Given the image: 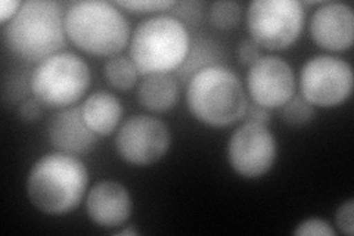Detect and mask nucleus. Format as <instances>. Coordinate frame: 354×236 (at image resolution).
<instances>
[{
  "mask_svg": "<svg viewBox=\"0 0 354 236\" xmlns=\"http://www.w3.org/2000/svg\"><path fill=\"white\" fill-rule=\"evenodd\" d=\"M179 99V86L170 74L147 75L139 84L138 102L151 112H167Z\"/></svg>",
  "mask_w": 354,
  "mask_h": 236,
  "instance_id": "dca6fc26",
  "label": "nucleus"
},
{
  "mask_svg": "<svg viewBox=\"0 0 354 236\" xmlns=\"http://www.w3.org/2000/svg\"><path fill=\"white\" fill-rule=\"evenodd\" d=\"M300 86L301 96L312 105L337 107L353 92L351 65L337 56H315L303 65Z\"/></svg>",
  "mask_w": 354,
  "mask_h": 236,
  "instance_id": "6e6552de",
  "label": "nucleus"
},
{
  "mask_svg": "<svg viewBox=\"0 0 354 236\" xmlns=\"http://www.w3.org/2000/svg\"><path fill=\"white\" fill-rule=\"evenodd\" d=\"M65 14L58 2L28 0L3 28L8 48L19 58L43 62L65 46Z\"/></svg>",
  "mask_w": 354,
  "mask_h": 236,
  "instance_id": "f03ea898",
  "label": "nucleus"
},
{
  "mask_svg": "<svg viewBox=\"0 0 354 236\" xmlns=\"http://www.w3.org/2000/svg\"><path fill=\"white\" fill-rule=\"evenodd\" d=\"M21 6L22 3L18 0H3V2H0V22L12 19Z\"/></svg>",
  "mask_w": 354,
  "mask_h": 236,
  "instance_id": "cd10ccee",
  "label": "nucleus"
},
{
  "mask_svg": "<svg viewBox=\"0 0 354 236\" xmlns=\"http://www.w3.org/2000/svg\"><path fill=\"white\" fill-rule=\"evenodd\" d=\"M220 60L221 52L214 42L207 39H198L195 43L191 44L185 62L177 70V75H179L180 80L189 82L198 71L207 69V66L217 65L216 62Z\"/></svg>",
  "mask_w": 354,
  "mask_h": 236,
  "instance_id": "f3484780",
  "label": "nucleus"
},
{
  "mask_svg": "<svg viewBox=\"0 0 354 236\" xmlns=\"http://www.w3.org/2000/svg\"><path fill=\"white\" fill-rule=\"evenodd\" d=\"M304 6L298 0H256L248 6L247 28L260 48L281 51L300 37Z\"/></svg>",
  "mask_w": 354,
  "mask_h": 236,
  "instance_id": "0eeeda50",
  "label": "nucleus"
},
{
  "mask_svg": "<svg viewBox=\"0 0 354 236\" xmlns=\"http://www.w3.org/2000/svg\"><path fill=\"white\" fill-rule=\"evenodd\" d=\"M248 116V120L247 121H254V122H260V125H264L268 126L270 122V109L264 108L261 105H257V104H252V105H248L247 108V114Z\"/></svg>",
  "mask_w": 354,
  "mask_h": 236,
  "instance_id": "bb28decb",
  "label": "nucleus"
},
{
  "mask_svg": "<svg viewBox=\"0 0 354 236\" xmlns=\"http://www.w3.org/2000/svg\"><path fill=\"white\" fill-rule=\"evenodd\" d=\"M196 2H185V3H176L177 12H176V18L179 19L182 24L183 22H191L192 26H196L199 21L203 19V9L192 10L195 8Z\"/></svg>",
  "mask_w": 354,
  "mask_h": 236,
  "instance_id": "393cba45",
  "label": "nucleus"
},
{
  "mask_svg": "<svg viewBox=\"0 0 354 236\" xmlns=\"http://www.w3.org/2000/svg\"><path fill=\"white\" fill-rule=\"evenodd\" d=\"M117 235H120V236H123V235H138V232H136L135 229L127 228V229H124V230H120V232H117Z\"/></svg>",
  "mask_w": 354,
  "mask_h": 236,
  "instance_id": "c85d7f7f",
  "label": "nucleus"
},
{
  "mask_svg": "<svg viewBox=\"0 0 354 236\" xmlns=\"http://www.w3.org/2000/svg\"><path fill=\"white\" fill-rule=\"evenodd\" d=\"M337 226L338 229L347 235L351 236L354 233V199L350 198L344 204H341L337 210Z\"/></svg>",
  "mask_w": 354,
  "mask_h": 236,
  "instance_id": "5701e85b",
  "label": "nucleus"
},
{
  "mask_svg": "<svg viewBox=\"0 0 354 236\" xmlns=\"http://www.w3.org/2000/svg\"><path fill=\"white\" fill-rule=\"evenodd\" d=\"M282 120L290 126H304L315 118V107L303 96H292L282 107Z\"/></svg>",
  "mask_w": 354,
  "mask_h": 236,
  "instance_id": "6ab92c4d",
  "label": "nucleus"
},
{
  "mask_svg": "<svg viewBox=\"0 0 354 236\" xmlns=\"http://www.w3.org/2000/svg\"><path fill=\"white\" fill-rule=\"evenodd\" d=\"M65 33L80 51L95 56H113L123 51L130 27L114 3L101 0L74 2L65 12Z\"/></svg>",
  "mask_w": 354,
  "mask_h": 236,
  "instance_id": "20e7f679",
  "label": "nucleus"
},
{
  "mask_svg": "<svg viewBox=\"0 0 354 236\" xmlns=\"http://www.w3.org/2000/svg\"><path fill=\"white\" fill-rule=\"evenodd\" d=\"M131 198L127 189L113 181L96 183L86 197V211L101 228L113 229L126 223L131 215Z\"/></svg>",
  "mask_w": 354,
  "mask_h": 236,
  "instance_id": "ddd939ff",
  "label": "nucleus"
},
{
  "mask_svg": "<svg viewBox=\"0 0 354 236\" xmlns=\"http://www.w3.org/2000/svg\"><path fill=\"white\" fill-rule=\"evenodd\" d=\"M187 108L204 125L226 127L247 114L248 100L239 77L223 65L198 71L187 84Z\"/></svg>",
  "mask_w": 354,
  "mask_h": 236,
  "instance_id": "7ed1b4c3",
  "label": "nucleus"
},
{
  "mask_svg": "<svg viewBox=\"0 0 354 236\" xmlns=\"http://www.w3.org/2000/svg\"><path fill=\"white\" fill-rule=\"evenodd\" d=\"M114 5L131 14H152L164 12V10L174 8L176 2L173 0H118Z\"/></svg>",
  "mask_w": 354,
  "mask_h": 236,
  "instance_id": "412c9836",
  "label": "nucleus"
},
{
  "mask_svg": "<svg viewBox=\"0 0 354 236\" xmlns=\"http://www.w3.org/2000/svg\"><path fill=\"white\" fill-rule=\"evenodd\" d=\"M43 105L39 102L36 98H30L26 99L24 102H22L18 108V114L19 117L27 121V122H32V121H37L41 114H43Z\"/></svg>",
  "mask_w": 354,
  "mask_h": 236,
  "instance_id": "a878e982",
  "label": "nucleus"
},
{
  "mask_svg": "<svg viewBox=\"0 0 354 236\" xmlns=\"http://www.w3.org/2000/svg\"><path fill=\"white\" fill-rule=\"evenodd\" d=\"M91 86V70L79 55L59 52L40 62L30 77L31 93L43 107L65 108L82 99Z\"/></svg>",
  "mask_w": 354,
  "mask_h": 236,
  "instance_id": "423d86ee",
  "label": "nucleus"
},
{
  "mask_svg": "<svg viewBox=\"0 0 354 236\" xmlns=\"http://www.w3.org/2000/svg\"><path fill=\"white\" fill-rule=\"evenodd\" d=\"M87 183V168L79 158L62 152L49 154L31 167L27 194L44 215L64 216L80 206Z\"/></svg>",
  "mask_w": 354,
  "mask_h": 236,
  "instance_id": "f257e3e1",
  "label": "nucleus"
},
{
  "mask_svg": "<svg viewBox=\"0 0 354 236\" xmlns=\"http://www.w3.org/2000/svg\"><path fill=\"white\" fill-rule=\"evenodd\" d=\"M104 75L106 82L118 91H130L138 82L139 71L127 56L115 55L105 62Z\"/></svg>",
  "mask_w": 354,
  "mask_h": 236,
  "instance_id": "a211bd4d",
  "label": "nucleus"
},
{
  "mask_svg": "<svg viewBox=\"0 0 354 236\" xmlns=\"http://www.w3.org/2000/svg\"><path fill=\"white\" fill-rule=\"evenodd\" d=\"M236 55H238V61L245 66H251L252 64H256L263 56L260 46L252 39L242 40L238 46Z\"/></svg>",
  "mask_w": 354,
  "mask_h": 236,
  "instance_id": "b1692460",
  "label": "nucleus"
},
{
  "mask_svg": "<svg viewBox=\"0 0 354 236\" xmlns=\"http://www.w3.org/2000/svg\"><path fill=\"white\" fill-rule=\"evenodd\" d=\"M294 235H313V236H335V230L330 228V224L322 219H308L298 224L294 229Z\"/></svg>",
  "mask_w": 354,
  "mask_h": 236,
  "instance_id": "4be33fe9",
  "label": "nucleus"
},
{
  "mask_svg": "<svg viewBox=\"0 0 354 236\" xmlns=\"http://www.w3.org/2000/svg\"><path fill=\"white\" fill-rule=\"evenodd\" d=\"M86 125L97 136H109L123 116V107L117 96L106 91H97L88 96L82 107Z\"/></svg>",
  "mask_w": 354,
  "mask_h": 236,
  "instance_id": "2eb2a0df",
  "label": "nucleus"
},
{
  "mask_svg": "<svg viewBox=\"0 0 354 236\" xmlns=\"http://www.w3.org/2000/svg\"><path fill=\"white\" fill-rule=\"evenodd\" d=\"M170 130L165 122L151 116H133L120 127L115 148L126 163L149 165L169 152Z\"/></svg>",
  "mask_w": 354,
  "mask_h": 236,
  "instance_id": "1a4fd4ad",
  "label": "nucleus"
},
{
  "mask_svg": "<svg viewBox=\"0 0 354 236\" xmlns=\"http://www.w3.org/2000/svg\"><path fill=\"white\" fill-rule=\"evenodd\" d=\"M49 140L55 149L62 154L84 155L91 152L97 143V134L86 125L82 108H66L49 122Z\"/></svg>",
  "mask_w": 354,
  "mask_h": 236,
  "instance_id": "4468645a",
  "label": "nucleus"
},
{
  "mask_svg": "<svg viewBox=\"0 0 354 236\" xmlns=\"http://www.w3.org/2000/svg\"><path fill=\"white\" fill-rule=\"evenodd\" d=\"M191 48L185 24L171 15L142 21L130 42V60L140 75L169 74L179 70Z\"/></svg>",
  "mask_w": 354,
  "mask_h": 236,
  "instance_id": "39448f33",
  "label": "nucleus"
},
{
  "mask_svg": "<svg viewBox=\"0 0 354 236\" xmlns=\"http://www.w3.org/2000/svg\"><path fill=\"white\" fill-rule=\"evenodd\" d=\"M310 35L317 46L332 52L351 48L354 40V14L341 2L322 3L310 19Z\"/></svg>",
  "mask_w": 354,
  "mask_h": 236,
  "instance_id": "f8f14e48",
  "label": "nucleus"
},
{
  "mask_svg": "<svg viewBox=\"0 0 354 236\" xmlns=\"http://www.w3.org/2000/svg\"><path fill=\"white\" fill-rule=\"evenodd\" d=\"M242 17L241 5L236 2H214L209 8V19L220 30H230L239 24Z\"/></svg>",
  "mask_w": 354,
  "mask_h": 236,
  "instance_id": "aec40b11",
  "label": "nucleus"
},
{
  "mask_svg": "<svg viewBox=\"0 0 354 236\" xmlns=\"http://www.w3.org/2000/svg\"><path fill=\"white\" fill-rule=\"evenodd\" d=\"M247 86L254 104L268 109L282 108L295 95V75L286 61L268 55L250 66Z\"/></svg>",
  "mask_w": 354,
  "mask_h": 236,
  "instance_id": "9b49d317",
  "label": "nucleus"
},
{
  "mask_svg": "<svg viewBox=\"0 0 354 236\" xmlns=\"http://www.w3.org/2000/svg\"><path fill=\"white\" fill-rule=\"evenodd\" d=\"M278 145L268 126L245 121L229 139L227 158L234 170L248 179L268 173L274 164Z\"/></svg>",
  "mask_w": 354,
  "mask_h": 236,
  "instance_id": "9d476101",
  "label": "nucleus"
}]
</instances>
